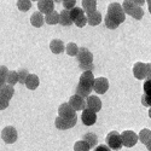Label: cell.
Segmentation results:
<instances>
[{
    "label": "cell",
    "instance_id": "1f68e13d",
    "mask_svg": "<svg viewBox=\"0 0 151 151\" xmlns=\"http://www.w3.org/2000/svg\"><path fill=\"white\" fill-rule=\"evenodd\" d=\"M134 19H142L143 18V16H144V11H143V9L140 7V6H135V9L133 10V12H132V15H131Z\"/></svg>",
    "mask_w": 151,
    "mask_h": 151
},
{
    "label": "cell",
    "instance_id": "52a82bcc",
    "mask_svg": "<svg viewBox=\"0 0 151 151\" xmlns=\"http://www.w3.org/2000/svg\"><path fill=\"white\" fill-rule=\"evenodd\" d=\"M58 116L62 119H75L76 116V111H75L69 103H63L58 108Z\"/></svg>",
    "mask_w": 151,
    "mask_h": 151
},
{
    "label": "cell",
    "instance_id": "603a6c76",
    "mask_svg": "<svg viewBox=\"0 0 151 151\" xmlns=\"http://www.w3.org/2000/svg\"><path fill=\"white\" fill-rule=\"evenodd\" d=\"M45 22L47 24H51V26L59 23V14L56 12V11H52L51 14H48V15L45 16Z\"/></svg>",
    "mask_w": 151,
    "mask_h": 151
},
{
    "label": "cell",
    "instance_id": "f6af8a7d",
    "mask_svg": "<svg viewBox=\"0 0 151 151\" xmlns=\"http://www.w3.org/2000/svg\"><path fill=\"white\" fill-rule=\"evenodd\" d=\"M146 3H147V5H149V4H151V0H146Z\"/></svg>",
    "mask_w": 151,
    "mask_h": 151
},
{
    "label": "cell",
    "instance_id": "74e56055",
    "mask_svg": "<svg viewBox=\"0 0 151 151\" xmlns=\"http://www.w3.org/2000/svg\"><path fill=\"white\" fill-rule=\"evenodd\" d=\"M9 103H10V100H7V99H5L4 97L0 96V110L6 109V108L9 106Z\"/></svg>",
    "mask_w": 151,
    "mask_h": 151
},
{
    "label": "cell",
    "instance_id": "277c9868",
    "mask_svg": "<svg viewBox=\"0 0 151 151\" xmlns=\"http://www.w3.org/2000/svg\"><path fill=\"white\" fill-rule=\"evenodd\" d=\"M105 143L111 150H120L123 146L122 145V139H121V134L116 131H111L110 133H108V135L105 138Z\"/></svg>",
    "mask_w": 151,
    "mask_h": 151
},
{
    "label": "cell",
    "instance_id": "f546056e",
    "mask_svg": "<svg viewBox=\"0 0 151 151\" xmlns=\"http://www.w3.org/2000/svg\"><path fill=\"white\" fill-rule=\"evenodd\" d=\"M9 69L5 65L0 67V87H3L4 85H6V76H7Z\"/></svg>",
    "mask_w": 151,
    "mask_h": 151
},
{
    "label": "cell",
    "instance_id": "d6986e66",
    "mask_svg": "<svg viewBox=\"0 0 151 151\" xmlns=\"http://www.w3.org/2000/svg\"><path fill=\"white\" fill-rule=\"evenodd\" d=\"M30 23H32V26H34L35 28L42 27L44 23H45L44 15L41 14V12H35V14H33L32 17H30Z\"/></svg>",
    "mask_w": 151,
    "mask_h": 151
},
{
    "label": "cell",
    "instance_id": "ee69618b",
    "mask_svg": "<svg viewBox=\"0 0 151 151\" xmlns=\"http://www.w3.org/2000/svg\"><path fill=\"white\" fill-rule=\"evenodd\" d=\"M149 11H150V14H151V4H149Z\"/></svg>",
    "mask_w": 151,
    "mask_h": 151
},
{
    "label": "cell",
    "instance_id": "2e32d148",
    "mask_svg": "<svg viewBox=\"0 0 151 151\" xmlns=\"http://www.w3.org/2000/svg\"><path fill=\"white\" fill-rule=\"evenodd\" d=\"M27 86V88L28 90H36L37 88V86L40 85V79H39V76L37 75H35V74H29L28 75V78H27V80H26V83H24Z\"/></svg>",
    "mask_w": 151,
    "mask_h": 151
},
{
    "label": "cell",
    "instance_id": "ac0fdd59",
    "mask_svg": "<svg viewBox=\"0 0 151 151\" xmlns=\"http://www.w3.org/2000/svg\"><path fill=\"white\" fill-rule=\"evenodd\" d=\"M59 24L63 27H69L73 24V19L70 17V11L68 10H62L59 14Z\"/></svg>",
    "mask_w": 151,
    "mask_h": 151
},
{
    "label": "cell",
    "instance_id": "7bdbcfd3",
    "mask_svg": "<svg viewBox=\"0 0 151 151\" xmlns=\"http://www.w3.org/2000/svg\"><path fill=\"white\" fill-rule=\"evenodd\" d=\"M149 117H150V119H151V108H150V109H149Z\"/></svg>",
    "mask_w": 151,
    "mask_h": 151
},
{
    "label": "cell",
    "instance_id": "5bb4252c",
    "mask_svg": "<svg viewBox=\"0 0 151 151\" xmlns=\"http://www.w3.org/2000/svg\"><path fill=\"white\" fill-rule=\"evenodd\" d=\"M133 75L138 80L146 79V64L143 62H137L133 65Z\"/></svg>",
    "mask_w": 151,
    "mask_h": 151
},
{
    "label": "cell",
    "instance_id": "60d3db41",
    "mask_svg": "<svg viewBox=\"0 0 151 151\" xmlns=\"http://www.w3.org/2000/svg\"><path fill=\"white\" fill-rule=\"evenodd\" d=\"M132 1H133V3H134L137 6H140V7H142V6L145 4L146 0H132Z\"/></svg>",
    "mask_w": 151,
    "mask_h": 151
},
{
    "label": "cell",
    "instance_id": "ffe728a7",
    "mask_svg": "<svg viewBox=\"0 0 151 151\" xmlns=\"http://www.w3.org/2000/svg\"><path fill=\"white\" fill-rule=\"evenodd\" d=\"M15 90H14V86H10V85H4L3 87H0V96L4 97L5 99L10 100L12 97H14Z\"/></svg>",
    "mask_w": 151,
    "mask_h": 151
},
{
    "label": "cell",
    "instance_id": "cb8c5ba5",
    "mask_svg": "<svg viewBox=\"0 0 151 151\" xmlns=\"http://www.w3.org/2000/svg\"><path fill=\"white\" fill-rule=\"evenodd\" d=\"M18 82V74L15 70H10L6 76V83L10 86H15Z\"/></svg>",
    "mask_w": 151,
    "mask_h": 151
},
{
    "label": "cell",
    "instance_id": "4dcf8cb0",
    "mask_svg": "<svg viewBox=\"0 0 151 151\" xmlns=\"http://www.w3.org/2000/svg\"><path fill=\"white\" fill-rule=\"evenodd\" d=\"M74 23L76 24V27L83 28V27L86 26V23H87V16H86V14H82V15H80L78 18H75V19H74Z\"/></svg>",
    "mask_w": 151,
    "mask_h": 151
},
{
    "label": "cell",
    "instance_id": "b9f144b4",
    "mask_svg": "<svg viewBox=\"0 0 151 151\" xmlns=\"http://www.w3.org/2000/svg\"><path fill=\"white\" fill-rule=\"evenodd\" d=\"M145 145H146V149H147L149 151H151V139H150V140H149V142H147Z\"/></svg>",
    "mask_w": 151,
    "mask_h": 151
},
{
    "label": "cell",
    "instance_id": "8d00e7d4",
    "mask_svg": "<svg viewBox=\"0 0 151 151\" xmlns=\"http://www.w3.org/2000/svg\"><path fill=\"white\" fill-rule=\"evenodd\" d=\"M143 90H144V94H151V80H145L143 85Z\"/></svg>",
    "mask_w": 151,
    "mask_h": 151
},
{
    "label": "cell",
    "instance_id": "7a4b0ae2",
    "mask_svg": "<svg viewBox=\"0 0 151 151\" xmlns=\"http://www.w3.org/2000/svg\"><path fill=\"white\" fill-rule=\"evenodd\" d=\"M94 75L92 71H83L80 76L78 87H76V94L87 98L91 96V92L93 91V85H94Z\"/></svg>",
    "mask_w": 151,
    "mask_h": 151
},
{
    "label": "cell",
    "instance_id": "7dc6e473",
    "mask_svg": "<svg viewBox=\"0 0 151 151\" xmlns=\"http://www.w3.org/2000/svg\"><path fill=\"white\" fill-rule=\"evenodd\" d=\"M60 1H65V0H60Z\"/></svg>",
    "mask_w": 151,
    "mask_h": 151
},
{
    "label": "cell",
    "instance_id": "5b68a950",
    "mask_svg": "<svg viewBox=\"0 0 151 151\" xmlns=\"http://www.w3.org/2000/svg\"><path fill=\"white\" fill-rule=\"evenodd\" d=\"M18 138V133L14 126H6L1 131V139L6 144H14Z\"/></svg>",
    "mask_w": 151,
    "mask_h": 151
},
{
    "label": "cell",
    "instance_id": "8fae6325",
    "mask_svg": "<svg viewBox=\"0 0 151 151\" xmlns=\"http://www.w3.org/2000/svg\"><path fill=\"white\" fill-rule=\"evenodd\" d=\"M81 120H82V123L85 126H92L97 121V112H94V111L86 108L85 110H82Z\"/></svg>",
    "mask_w": 151,
    "mask_h": 151
},
{
    "label": "cell",
    "instance_id": "3957f363",
    "mask_svg": "<svg viewBox=\"0 0 151 151\" xmlns=\"http://www.w3.org/2000/svg\"><path fill=\"white\" fill-rule=\"evenodd\" d=\"M79 67L83 71H92L94 68L93 64V55L90 50H87L86 47H81L79 50V53L76 56Z\"/></svg>",
    "mask_w": 151,
    "mask_h": 151
},
{
    "label": "cell",
    "instance_id": "8992f818",
    "mask_svg": "<svg viewBox=\"0 0 151 151\" xmlns=\"http://www.w3.org/2000/svg\"><path fill=\"white\" fill-rule=\"evenodd\" d=\"M121 139H122V145L126 146V147H133L138 140H139V138H138V134L134 133L133 131H123L121 133Z\"/></svg>",
    "mask_w": 151,
    "mask_h": 151
},
{
    "label": "cell",
    "instance_id": "f35d334b",
    "mask_svg": "<svg viewBox=\"0 0 151 151\" xmlns=\"http://www.w3.org/2000/svg\"><path fill=\"white\" fill-rule=\"evenodd\" d=\"M93 151H111V149L106 144H100V145H97Z\"/></svg>",
    "mask_w": 151,
    "mask_h": 151
},
{
    "label": "cell",
    "instance_id": "7c38bea8",
    "mask_svg": "<svg viewBox=\"0 0 151 151\" xmlns=\"http://www.w3.org/2000/svg\"><path fill=\"white\" fill-rule=\"evenodd\" d=\"M86 108L90 109L94 112H98L102 109V100L97 96H90L86 98Z\"/></svg>",
    "mask_w": 151,
    "mask_h": 151
},
{
    "label": "cell",
    "instance_id": "d590c367",
    "mask_svg": "<svg viewBox=\"0 0 151 151\" xmlns=\"http://www.w3.org/2000/svg\"><path fill=\"white\" fill-rule=\"evenodd\" d=\"M142 104L144 106L151 108V94H143L142 96Z\"/></svg>",
    "mask_w": 151,
    "mask_h": 151
},
{
    "label": "cell",
    "instance_id": "9a60e30c",
    "mask_svg": "<svg viewBox=\"0 0 151 151\" xmlns=\"http://www.w3.org/2000/svg\"><path fill=\"white\" fill-rule=\"evenodd\" d=\"M87 23L90 24V26L92 27H96L98 26V24H100V22H102V14L98 11H93L91 12V14H87Z\"/></svg>",
    "mask_w": 151,
    "mask_h": 151
},
{
    "label": "cell",
    "instance_id": "836d02e7",
    "mask_svg": "<svg viewBox=\"0 0 151 151\" xmlns=\"http://www.w3.org/2000/svg\"><path fill=\"white\" fill-rule=\"evenodd\" d=\"M82 14H85V11L81 9V7H74L71 11H70V17H71V19H73V23H74V19L75 18H78L80 15H82Z\"/></svg>",
    "mask_w": 151,
    "mask_h": 151
},
{
    "label": "cell",
    "instance_id": "ba28073f",
    "mask_svg": "<svg viewBox=\"0 0 151 151\" xmlns=\"http://www.w3.org/2000/svg\"><path fill=\"white\" fill-rule=\"evenodd\" d=\"M76 121H78V117L75 119H62L59 116L56 117L55 120V126L58 128V129H69V128H73L75 124H76Z\"/></svg>",
    "mask_w": 151,
    "mask_h": 151
},
{
    "label": "cell",
    "instance_id": "ab89813d",
    "mask_svg": "<svg viewBox=\"0 0 151 151\" xmlns=\"http://www.w3.org/2000/svg\"><path fill=\"white\" fill-rule=\"evenodd\" d=\"M146 80H151V63H146Z\"/></svg>",
    "mask_w": 151,
    "mask_h": 151
},
{
    "label": "cell",
    "instance_id": "e0dca14e",
    "mask_svg": "<svg viewBox=\"0 0 151 151\" xmlns=\"http://www.w3.org/2000/svg\"><path fill=\"white\" fill-rule=\"evenodd\" d=\"M50 50L55 53V55H59L62 52H64V50H65V46L64 44H63L62 40L59 39H55L51 41V44H50Z\"/></svg>",
    "mask_w": 151,
    "mask_h": 151
},
{
    "label": "cell",
    "instance_id": "484cf974",
    "mask_svg": "<svg viewBox=\"0 0 151 151\" xmlns=\"http://www.w3.org/2000/svg\"><path fill=\"white\" fill-rule=\"evenodd\" d=\"M79 47L76 46V44H74V42H69L67 46H65V52L67 55L71 56V57H76L78 53H79Z\"/></svg>",
    "mask_w": 151,
    "mask_h": 151
},
{
    "label": "cell",
    "instance_id": "e575fe53",
    "mask_svg": "<svg viewBox=\"0 0 151 151\" xmlns=\"http://www.w3.org/2000/svg\"><path fill=\"white\" fill-rule=\"evenodd\" d=\"M63 6H64V10L71 11L74 7H76V0H65L63 1Z\"/></svg>",
    "mask_w": 151,
    "mask_h": 151
},
{
    "label": "cell",
    "instance_id": "44dd1931",
    "mask_svg": "<svg viewBox=\"0 0 151 151\" xmlns=\"http://www.w3.org/2000/svg\"><path fill=\"white\" fill-rule=\"evenodd\" d=\"M82 10L87 14L97 11V0H82Z\"/></svg>",
    "mask_w": 151,
    "mask_h": 151
},
{
    "label": "cell",
    "instance_id": "6da1fadb",
    "mask_svg": "<svg viewBox=\"0 0 151 151\" xmlns=\"http://www.w3.org/2000/svg\"><path fill=\"white\" fill-rule=\"evenodd\" d=\"M126 19V14L122 9V5L119 3H111L108 7V14L105 16V27L109 29H116L121 23Z\"/></svg>",
    "mask_w": 151,
    "mask_h": 151
},
{
    "label": "cell",
    "instance_id": "bcb514c9",
    "mask_svg": "<svg viewBox=\"0 0 151 151\" xmlns=\"http://www.w3.org/2000/svg\"><path fill=\"white\" fill-rule=\"evenodd\" d=\"M30 1H39V0H30Z\"/></svg>",
    "mask_w": 151,
    "mask_h": 151
},
{
    "label": "cell",
    "instance_id": "d6a6232c",
    "mask_svg": "<svg viewBox=\"0 0 151 151\" xmlns=\"http://www.w3.org/2000/svg\"><path fill=\"white\" fill-rule=\"evenodd\" d=\"M17 74H18V82L19 83H26V80H27V78H28V70H26V69H19L18 71H17Z\"/></svg>",
    "mask_w": 151,
    "mask_h": 151
},
{
    "label": "cell",
    "instance_id": "d4e9b609",
    "mask_svg": "<svg viewBox=\"0 0 151 151\" xmlns=\"http://www.w3.org/2000/svg\"><path fill=\"white\" fill-rule=\"evenodd\" d=\"M135 4L132 1V0H124L123 1V4H122V9H123V11H124V14L126 15H132V12H133V10L135 9Z\"/></svg>",
    "mask_w": 151,
    "mask_h": 151
},
{
    "label": "cell",
    "instance_id": "f1b7e54d",
    "mask_svg": "<svg viewBox=\"0 0 151 151\" xmlns=\"http://www.w3.org/2000/svg\"><path fill=\"white\" fill-rule=\"evenodd\" d=\"M17 7L22 12H26L32 7V1L30 0H17Z\"/></svg>",
    "mask_w": 151,
    "mask_h": 151
},
{
    "label": "cell",
    "instance_id": "4316f807",
    "mask_svg": "<svg viewBox=\"0 0 151 151\" xmlns=\"http://www.w3.org/2000/svg\"><path fill=\"white\" fill-rule=\"evenodd\" d=\"M138 138H139V140L143 143V144H146L150 139H151V131L147 129V128H144L139 132L138 134Z\"/></svg>",
    "mask_w": 151,
    "mask_h": 151
},
{
    "label": "cell",
    "instance_id": "30bf717a",
    "mask_svg": "<svg viewBox=\"0 0 151 151\" xmlns=\"http://www.w3.org/2000/svg\"><path fill=\"white\" fill-rule=\"evenodd\" d=\"M109 90V81L106 78H97L94 80L93 85V91L98 94H104Z\"/></svg>",
    "mask_w": 151,
    "mask_h": 151
},
{
    "label": "cell",
    "instance_id": "9c48e42d",
    "mask_svg": "<svg viewBox=\"0 0 151 151\" xmlns=\"http://www.w3.org/2000/svg\"><path fill=\"white\" fill-rule=\"evenodd\" d=\"M70 106L75 110V111H81V110H85L86 109V100L85 98L78 96V94H74L69 98V102Z\"/></svg>",
    "mask_w": 151,
    "mask_h": 151
},
{
    "label": "cell",
    "instance_id": "4fadbf2b",
    "mask_svg": "<svg viewBox=\"0 0 151 151\" xmlns=\"http://www.w3.org/2000/svg\"><path fill=\"white\" fill-rule=\"evenodd\" d=\"M37 9L42 15H48L52 11H55V1L53 0H39L37 1Z\"/></svg>",
    "mask_w": 151,
    "mask_h": 151
},
{
    "label": "cell",
    "instance_id": "7402d4cb",
    "mask_svg": "<svg viewBox=\"0 0 151 151\" xmlns=\"http://www.w3.org/2000/svg\"><path fill=\"white\" fill-rule=\"evenodd\" d=\"M82 140H85L87 144L90 145V147H96L97 143H98V137L94 134V133H86L83 137H82Z\"/></svg>",
    "mask_w": 151,
    "mask_h": 151
},
{
    "label": "cell",
    "instance_id": "83f0119b",
    "mask_svg": "<svg viewBox=\"0 0 151 151\" xmlns=\"http://www.w3.org/2000/svg\"><path fill=\"white\" fill-rule=\"evenodd\" d=\"M91 147L85 140H79L74 144V151H90Z\"/></svg>",
    "mask_w": 151,
    "mask_h": 151
}]
</instances>
